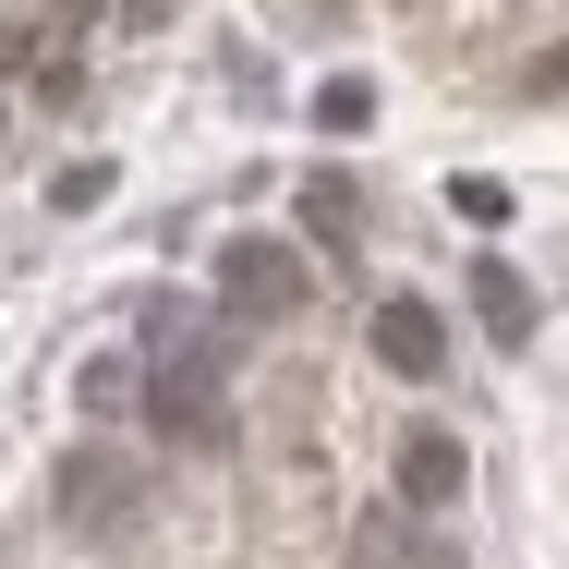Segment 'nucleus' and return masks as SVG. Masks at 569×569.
I'll list each match as a JSON object with an SVG mask.
<instances>
[{
  "instance_id": "6",
  "label": "nucleus",
  "mask_w": 569,
  "mask_h": 569,
  "mask_svg": "<svg viewBox=\"0 0 569 569\" xmlns=\"http://www.w3.org/2000/svg\"><path fill=\"white\" fill-rule=\"evenodd\" d=\"M472 303H485V328H497V340H509V351L533 340V291H521L509 267H485V279H472Z\"/></svg>"
},
{
  "instance_id": "8",
  "label": "nucleus",
  "mask_w": 569,
  "mask_h": 569,
  "mask_svg": "<svg viewBox=\"0 0 569 569\" xmlns=\"http://www.w3.org/2000/svg\"><path fill=\"white\" fill-rule=\"evenodd\" d=\"M303 230H316L328 254H351V182H340V170H316V182H303Z\"/></svg>"
},
{
  "instance_id": "4",
  "label": "nucleus",
  "mask_w": 569,
  "mask_h": 569,
  "mask_svg": "<svg viewBox=\"0 0 569 569\" xmlns=\"http://www.w3.org/2000/svg\"><path fill=\"white\" fill-rule=\"evenodd\" d=\"M376 363H388V376H412V388H437V363H449V328H437V303L388 291V303H376Z\"/></svg>"
},
{
  "instance_id": "1",
  "label": "nucleus",
  "mask_w": 569,
  "mask_h": 569,
  "mask_svg": "<svg viewBox=\"0 0 569 569\" xmlns=\"http://www.w3.org/2000/svg\"><path fill=\"white\" fill-rule=\"evenodd\" d=\"M219 303L254 316V328H291V316L316 303V279H303V254H291L279 230H230L219 242Z\"/></svg>"
},
{
  "instance_id": "5",
  "label": "nucleus",
  "mask_w": 569,
  "mask_h": 569,
  "mask_svg": "<svg viewBox=\"0 0 569 569\" xmlns=\"http://www.w3.org/2000/svg\"><path fill=\"white\" fill-rule=\"evenodd\" d=\"M400 497H412V509H449L460 497V449L449 437H412V449H400Z\"/></svg>"
},
{
  "instance_id": "7",
  "label": "nucleus",
  "mask_w": 569,
  "mask_h": 569,
  "mask_svg": "<svg viewBox=\"0 0 569 569\" xmlns=\"http://www.w3.org/2000/svg\"><path fill=\"white\" fill-rule=\"evenodd\" d=\"M73 400L110 425V412H133V351H86V376H73Z\"/></svg>"
},
{
  "instance_id": "2",
  "label": "nucleus",
  "mask_w": 569,
  "mask_h": 569,
  "mask_svg": "<svg viewBox=\"0 0 569 569\" xmlns=\"http://www.w3.org/2000/svg\"><path fill=\"white\" fill-rule=\"evenodd\" d=\"M146 412H158V437H182V449H219V437H230V388H219V351H182V363H158Z\"/></svg>"
},
{
  "instance_id": "3",
  "label": "nucleus",
  "mask_w": 569,
  "mask_h": 569,
  "mask_svg": "<svg viewBox=\"0 0 569 569\" xmlns=\"http://www.w3.org/2000/svg\"><path fill=\"white\" fill-rule=\"evenodd\" d=\"M133 509H146V485H133L121 449H73V460H61V521H73V533L110 546V533H133Z\"/></svg>"
},
{
  "instance_id": "9",
  "label": "nucleus",
  "mask_w": 569,
  "mask_h": 569,
  "mask_svg": "<svg viewBox=\"0 0 569 569\" xmlns=\"http://www.w3.org/2000/svg\"><path fill=\"white\" fill-rule=\"evenodd\" d=\"M449 207H460V230H509V182L460 170V182H449Z\"/></svg>"
},
{
  "instance_id": "10",
  "label": "nucleus",
  "mask_w": 569,
  "mask_h": 569,
  "mask_svg": "<svg viewBox=\"0 0 569 569\" xmlns=\"http://www.w3.org/2000/svg\"><path fill=\"white\" fill-rule=\"evenodd\" d=\"M316 121H328V133H363V121H376V86H363V73H340V86L316 98Z\"/></svg>"
},
{
  "instance_id": "12",
  "label": "nucleus",
  "mask_w": 569,
  "mask_h": 569,
  "mask_svg": "<svg viewBox=\"0 0 569 569\" xmlns=\"http://www.w3.org/2000/svg\"><path fill=\"white\" fill-rule=\"evenodd\" d=\"M521 98H569V37H558V49H533V61H521Z\"/></svg>"
},
{
  "instance_id": "11",
  "label": "nucleus",
  "mask_w": 569,
  "mask_h": 569,
  "mask_svg": "<svg viewBox=\"0 0 569 569\" xmlns=\"http://www.w3.org/2000/svg\"><path fill=\"white\" fill-rule=\"evenodd\" d=\"M121 170L110 158H73V170H61V182H49V207H73V219H86V207H98V194H110Z\"/></svg>"
}]
</instances>
